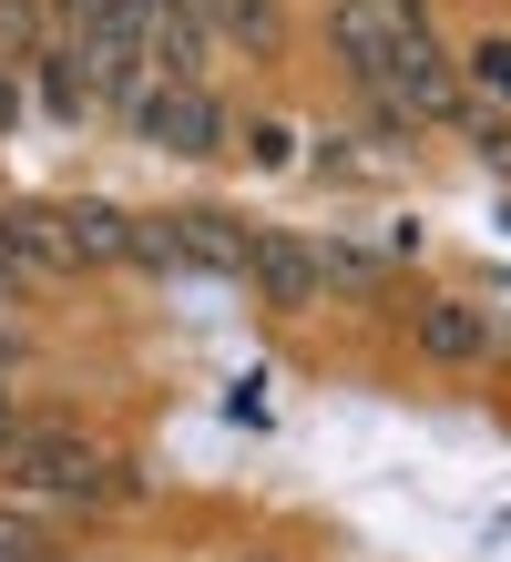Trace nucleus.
Returning a JSON list of instances; mask_svg holds the SVG:
<instances>
[{
    "label": "nucleus",
    "mask_w": 511,
    "mask_h": 562,
    "mask_svg": "<svg viewBox=\"0 0 511 562\" xmlns=\"http://www.w3.org/2000/svg\"><path fill=\"white\" fill-rule=\"evenodd\" d=\"M246 562H266V552H246Z\"/></svg>",
    "instance_id": "dca6fc26"
},
{
    "label": "nucleus",
    "mask_w": 511,
    "mask_h": 562,
    "mask_svg": "<svg viewBox=\"0 0 511 562\" xmlns=\"http://www.w3.org/2000/svg\"><path fill=\"white\" fill-rule=\"evenodd\" d=\"M451 134H470V144H481V154L501 164V175H511V113H491V103H460V123H451Z\"/></svg>",
    "instance_id": "9b49d317"
},
{
    "label": "nucleus",
    "mask_w": 511,
    "mask_h": 562,
    "mask_svg": "<svg viewBox=\"0 0 511 562\" xmlns=\"http://www.w3.org/2000/svg\"><path fill=\"white\" fill-rule=\"evenodd\" d=\"M0 562H52V542L31 532V521H11V512H0Z\"/></svg>",
    "instance_id": "f8f14e48"
},
{
    "label": "nucleus",
    "mask_w": 511,
    "mask_h": 562,
    "mask_svg": "<svg viewBox=\"0 0 511 562\" xmlns=\"http://www.w3.org/2000/svg\"><path fill=\"white\" fill-rule=\"evenodd\" d=\"M327 52L348 61V82L368 92V103H389V61H399L389 0H327Z\"/></svg>",
    "instance_id": "39448f33"
},
{
    "label": "nucleus",
    "mask_w": 511,
    "mask_h": 562,
    "mask_svg": "<svg viewBox=\"0 0 511 562\" xmlns=\"http://www.w3.org/2000/svg\"><path fill=\"white\" fill-rule=\"evenodd\" d=\"M52 42V0H0V72H21Z\"/></svg>",
    "instance_id": "1a4fd4ad"
},
{
    "label": "nucleus",
    "mask_w": 511,
    "mask_h": 562,
    "mask_svg": "<svg viewBox=\"0 0 511 562\" xmlns=\"http://www.w3.org/2000/svg\"><path fill=\"white\" fill-rule=\"evenodd\" d=\"M21 440V409H11V389H0V450H11Z\"/></svg>",
    "instance_id": "4468645a"
},
{
    "label": "nucleus",
    "mask_w": 511,
    "mask_h": 562,
    "mask_svg": "<svg viewBox=\"0 0 511 562\" xmlns=\"http://www.w3.org/2000/svg\"><path fill=\"white\" fill-rule=\"evenodd\" d=\"M21 113V72H0V123H11Z\"/></svg>",
    "instance_id": "2eb2a0df"
},
{
    "label": "nucleus",
    "mask_w": 511,
    "mask_h": 562,
    "mask_svg": "<svg viewBox=\"0 0 511 562\" xmlns=\"http://www.w3.org/2000/svg\"><path fill=\"white\" fill-rule=\"evenodd\" d=\"M123 123H133L154 154H185V164H204V154H225V144H235L225 92H215V82H164V72L123 103Z\"/></svg>",
    "instance_id": "7ed1b4c3"
},
{
    "label": "nucleus",
    "mask_w": 511,
    "mask_h": 562,
    "mask_svg": "<svg viewBox=\"0 0 511 562\" xmlns=\"http://www.w3.org/2000/svg\"><path fill=\"white\" fill-rule=\"evenodd\" d=\"M0 491H11V502H102V491H133V471L92 440V429L21 419V440L0 450Z\"/></svg>",
    "instance_id": "f257e3e1"
},
{
    "label": "nucleus",
    "mask_w": 511,
    "mask_h": 562,
    "mask_svg": "<svg viewBox=\"0 0 511 562\" xmlns=\"http://www.w3.org/2000/svg\"><path fill=\"white\" fill-rule=\"evenodd\" d=\"M409 348H420L430 369H491L511 338H501L491 307H470V296H420V307H409Z\"/></svg>",
    "instance_id": "20e7f679"
},
{
    "label": "nucleus",
    "mask_w": 511,
    "mask_h": 562,
    "mask_svg": "<svg viewBox=\"0 0 511 562\" xmlns=\"http://www.w3.org/2000/svg\"><path fill=\"white\" fill-rule=\"evenodd\" d=\"M460 92H470V103H501V113H511V31H481V42L460 52Z\"/></svg>",
    "instance_id": "6e6552de"
},
{
    "label": "nucleus",
    "mask_w": 511,
    "mask_h": 562,
    "mask_svg": "<svg viewBox=\"0 0 511 562\" xmlns=\"http://www.w3.org/2000/svg\"><path fill=\"white\" fill-rule=\"evenodd\" d=\"M246 286H256V307H277V317L318 307V296H327L318 246H307V236H287V225H256V267H246Z\"/></svg>",
    "instance_id": "423d86ee"
},
{
    "label": "nucleus",
    "mask_w": 511,
    "mask_h": 562,
    "mask_svg": "<svg viewBox=\"0 0 511 562\" xmlns=\"http://www.w3.org/2000/svg\"><path fill=\"white\" fill-rule=\"evenodd\" d=\"M215 42L235 52H277L287 31H277V0H215Z\"/></svg>",
    "instance_id": "9d476101"
},
{
    "label": "nucleus",
    "mask_w": 511,
    "mask_h": 562,
    "mask_svg": "<svg viewBox=\"0 0 511 562\" xmlns=\"http://www.w3.org/2000/svg\"><path fill=\"white\" fill-rule=\"evenodd\" d=\"M246 267H256V225L225 215V205L144 215V246H133V277H225V286H246Z\"/></svg>",
    "instance_id": "f03ea898"
},
{
    "label": "nucleus",
    "mask_w": 511,
    "mask_h": 562,
    "mask_svg": "<svg viewBox=\"0 0 511 562\" xmlns=\"http://www.w3.org/2000/svg\"><path fill=\"white\" fill-rule=\"evenodd\" d=\"M52 215H62V246H73V277H82V267H123V277H133L144 215H123V205H92V194H73V205H52Z\"/></svg>",
    "instance_id": "0eeeda50"
},
{
    "label": "nucleus",
    "mask_w": 511,
    "mask_h": 562,
    "mask_svg": "<svg viewBox=\"0 0 511 562\" xmlns=\"http://www.w3.org/2000/svg\"><path fill=\"white\" fill-rule=\"evenodd\" d=\"M21 358H31V327L11 317V327H0V369H21Z\"/></svg>",
    "instance_id": "ddd939ff"
}]
</instances>
